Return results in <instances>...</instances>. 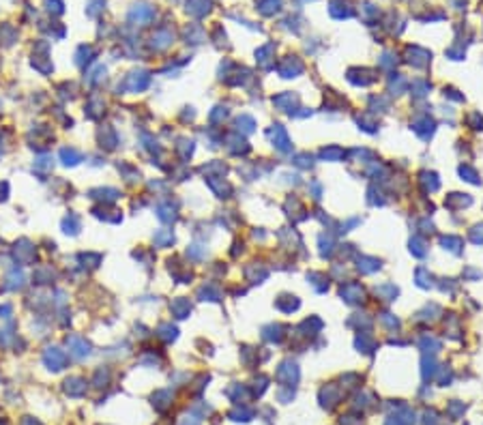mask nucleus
I'll use <instances>...</instances> for the list:
<instances>
[{
    "mask_svg": "<svg viewBox=\"0 0 483 425\" xmlns=\"http://www.w3.org/2000/svg\"><path fill=\"white\" fill-rule=\"evenodd\" d=\"M412 129L417 131L423 140H428V138L432 136V133H434V120H432L430 116H423V118H419V120H414Z\"/></svg>",
    "mask_w": 483,
    "mask_h": 425,
    "instance_id": "obj_10",
    "label": "nucleus"
},
{
    "mask_svg": "<svg viewBox=\"0 0 483 425\" xmlns=\"http://www.w3.org/2000/svg\"><path fill=\"white\" fill-rule=\"evenodd\" d=\"M60 161L65 165H77L82 161V153H77L75 148H62L60 151Z\"/></svg>",
    "mask_w": 483,
    "mask_h": 425,
    "instance_id": "obj_14",
    "label": "nucleus"
},
{
    "mask_svg": "<svg viewBox=\"0 0 483 425\" xmlns=\"http://www.w3.org/2000/svg\"><path fill=\"white\" fill-rule=\"evenodd\" d=\"M273 103H275L279 110H282V112H295L299 99H297V95H292V93H284V95H277V97L273 99Z\"/></svg>",
    "mask_w": 483,
    "mask_h": 425,
    "instance_id": "obj_8",
    "label": "nucleus"
},
{
    "mask_svg": "<svg viewBox=\"0 0 483 425\" xmlns=\"http://www.w3.org/2000/svg\"><path fill=\"white\" fill-rule=\"evenodd\" d=\"M412 86H414V91H417V93H414L417 97H423L425 93L430 91V84H425V82H414Z\"/></svg>",
    "mask_w": 483,
    "mask_h": 425,
    "instance_id": "obj_38",
    "label": "nucleus"
},
{
    "mask_svg": "<svg viewBox=\"0 0 483 425\" xmlns=\"http://www.w3.org/2000/svg\"><path fill=\"white\" fill-rule=\"evenodd\" d=\"M170 43H172V32L170 30H159L153 37V48H157V50H163V48L170 46Z\"/></svg>",
    "mask_w": 483,
    "mask_h": 425,
    "instance_id": "obj_15",
    "label": "nucleus"
},
{
    "mask_svg": "<svg viewBox=\"0 0 483 425\" xmlns=\"http://www.w3.org/2000/svg\"><path fill=\"white\" fill-rule=\"evenodd\" d=\"M421 183L425 185V189H430V192H436L438 189V178H436V174H428V172H423L421 174Z\"/></svg>",
    "mask_w": 483,
    "mask_h": 425,
    "instance_id": "obj_30",
    "label": "nucleus"
},
{
    "mask_svg": "<svg viewBox=\"0 0 483 425\" xmlns=\"http://www.w3.org/2000/svg\"><path fill=\"white\" fill-rule=\"evenodd\" d=\"M155 243L159 245V247H165V245L174 243V234H172V230H165V232H157V234H155Z\"/></svg>",
    "mask_w": 483,
    "mask_h": 425,
    "instance_id": "obj_29",
    "label": "nucleus"
},
{
    "mask_svg": "<svg viewBox=\"0 0 483 425\" xmlns=\"http://www.w3.org/2000/svg\"><path fill=\"white\" fill-rule=\"evenodd\" d=\"M219 112H213V114H211V120L213 122H217V120H221V118H226V114H228V112L226 110H223V108H217Z\"/></svg>",
    "mask_w": 483,
    "mask_h": 425,
    "instance_id": "obj_40",
    "label": "nucleus"
},
{
    "mask_svg": "<svg viewBox=\"0 0 483 425\" xmlns=\"http://www.w3.org/2000/svg\"><path fill=\"white\" fill-rule=\"evenodd\" d=\"M470 202H473V200H470L468 196L464 198L462 194H451V198L447 200V206L449 208H457V206H468Z\"/></svg>",
    "mask_w": 483,
    "mask_h": 425,
    "instance_id": "obj_25",
    "label": "nucleus"
},
{
    "mask_svg": "<svg viewBox=\"0 0 483 425\" xmlns=\"http://www.w3.org/2000/svg\"><path fill=\"white\" fill-rule=\"evenodd\" d=\"M99 140L101 142H106V148H114L116 146V133L114 131H112L110 127H103V129H101V133H99Z\"/></svg>",
    "mask_w": 483,
    "mask_h": 425,
    "instance_id": "obj_24",
    "label": "nucleus"
},
{
    "mask_svg": "<svg viewBox=\"0 0 483 425\" xmlns=\"http://www.w3.org/2000/svg\"><path fill=\"white\" fill-rule=\"evenodd\" d=\"M268 138L273 140V144L279 148V151H290V140H288V133L282 125H273L268 129Z\"/></svg>",
    "mask_w": 483,
    "mask_h": 425,
    "instance_id": "obj_4",
    "label": "nucleus"
},
{
    "mask_svg": "<svg viewBox=\"0 0 483 425\" xmlns=\"http://www.w3.org/2000/svg\"><path fill=\"white\" fill-rule=\"evenodd\" d=\"M410 251H412L414 256H419V258L428 253V249H425V243H423L421 239H412V241H410Z\"/></svg>",
    "mask_w": 483,
    "mask_h": 425,
    "instance_id": "obj_31",
    "label": "nucleus"
},
{
    "mask_svg": "<svg viewBox=\"0 0 483 425\" xmlns=\"http://www.w3.org/2000/svg\"><path fill=\"white\" fill-rule=\"evenodd\" d=\"M459 174H462V176H466V181H470V183L479 185V176H477V172H475V170H470L468 165H462V167H459Z\"/></svg>",
    "mask_w": 483,
    "mask_h": 425,
    "instance_id": "obj_35",
    "label": "nucleus"
},
{
    "mask_svg": "<svg viewBox=\"0 0 483 425\" xmlns=\"http://www.w3.org/2000/svg\"><path fill=\"white\" fill-rule=\"evenodd\" d=\"M309 282H311V286L318 290V292H324L329 286H324V284H320V282H324V275L322 273H311L309 275Z\"/></svg>",
    "mask_w": 483,
    "mask_h": 425,
    "instance_id": "obj_32",
    "label": "nucleus"
},
{
    "mask_svg": "<svg viewBox=\"0 0 483 425\" xmlns=\"http://www.w3.org/2000/svg\"><path fill=\"white\" fill-rule=\"evenodd\" d=\"M470 239H473V243H483V226H475V230L470 232Z\"/></svg>",
    "mask_w": 483,
    "mask_h": 425,
    "instance_id": "obj_37",
    "label": "nucleus"
},
{
    "mask_svg": "<svg viewBox=\"0 0 483 425\" xmlns=\"http://www.w3.org/2000/svg\"><path fill=\"white\" fill-rule=\"evenodd\" d=\"M440 243L445 245V249H449L451 253H459V251H462V245H464L462 239H459V237H451V234H449V237H443Z\"/></svg>",
    "mask_w": 483,
    "mask_h": 425,
    "instance_id": "obj_18",
    "label": "nucleus"
},
{
    "mask_svg": "<svg viewBox=\"0 0 483 425\" xmlns=\"http://www.w3.org/2000/svg\"><path fill=\"white\" fill-rule=\"evenodd\" d=\"M149 84H151V75L146 71H136V73H131L125 80V88H127V91H131V93H142Z\"/></svg>",
    "mask_w": 483,
    "mask_h": 425,
    "instance_id": "obj_2",
    "label": "nucleus"
},
{
    "mask_svg": "<svg viewBox=\"0 0 483 425\" xmlns=\"http://www.w3.org/2000/svg\"><path fill=\"white\" fill-rule=\"evenodd\" d=\"M342 296L346 299V303H361L365 292H363L361 284H346V286H342Z\"/></svg>",
    "mask_w": 483,
    "mask_h": 425,
    "instance_id": "obj_6",
    "label": "nucleus"
},
{
    "mask_svg": "<svg viewBox=\"0 0 483 425\" xmlns=\"http://www.w3.org/2000/svg\"><path fill=\"white\" fill-rule=\"evenodd\" d=\"M279 5H282V0H260L258 9H260V13H264V15H273L275 11H279Z\"/></svg>",
    "mask_w": 483,
    "mask_h": 425,
    "instance_id": "obj_23",
    "label": "nucleus"
},
{
    "mask_svg": "<svg viewBox=\"0 0 483 425\" xmlns=\"http://www.w3.org/2000/svg\"><path fill=\"white\" fill-rule=\"evenodd\" d=\"M0 316H3V318H11V305H3V307H0Z\"/></svg>",
    "mask_w": 483,
    "mask_h": 425,
    "instance_id": "obj_41",
    "label": "nucleus"
},
{
    "mask_svg": "<svg viewBox=\"0 0 483 425\" xmlns=\"http://www.w3.org/2000/svg\"><path fill=\"white\" fill-rule=\"evenodd\" d=\"M153 15H155V11H153L151 7L140 5V7H136V9H133L131 13H129V19H131V22H140V24H146V22H149Z\"/></svg>",
    "mask_w": 483,
    "mask_h": 425,
    "instance_id": "obj_11",
    "label": "nucleus"
},
{
    "mask_svg": "<svg viewBox=\"0 0 483 425\" xmlns=\"http://www.w3.org/2000/svg\"><path fill=\"white\" fill-rule=\"evenodd\" d=\"M299 165H303V167L311 165V163H307V155H301V157H299Z\"/></svg>",
    "mask_w": 483,
    "mask_h": 425,
    "instance_id": "obj_42",
    "label": "nucleus"
},
{
    "mask_svg": "<svg viewBox=\"0 0 483 425\" xmlns=\"http://www.w3.org/2000/svg\"><path fill=\"white\" fill-rule=\"evenodd\" d=\"M0 155H3V140H0Z\"/></svg>",
    "mask_w": 483,
    "mask_h": 425,
    "instance_id": "obj_43",
    "label": "nucleus"
},
{
    "mask_svg": "<svg viewBox=\"0 0 483 425\" xmlns=\"http://www.w3.org/2000/svg\"><path fill=\"white\" fill-rule=\"evenodd\" d=\"M43 361H46L50 370H62L67 365V354L60 348H48L43 352Z\"/></svg>",
    "mask_w": 483,
    "mask_h": 425,
    "instance_id": "obj_3",
    "label": "nucleus"
},
{
    "mask_svg": "<svg viewBox=\"0 0 483 425\" xmlns=\"http://www.w3.org/2000/svg\"><path fill=\"white\" fill-rule=\"evenodd\" d=\"M237 125H239V127L243 125V131H245V133H251V131H254V127H256V122H254V118H251V116L243 114V116L237 120Z\"/></svg>",
    "mask_w": 483,
    "mask_h": 425,
    "instance_id": "obj_33",
    "label": "nucleus"
},
{
    "mask_svg": "<svg viewBox=\"0 0 483 425\" xmlns=\"http://www.w3.org/2000/svg\"><path fill=\"white\" fill-rule=\"evenodd\" d=\"M200 296H211L208 301H219L221 294H219V290H217L215 286H211V284H208V286H204V288L200 290Z\"/></svg>",
    "mask_w": 483,
    "mask_h": 425,
    "instance_id": "obj_34",
    "label": "nucleus"
},
{
    "mask_svg": "<svg viewBox=\"0 0 483 425\" xmlns=\"http://www.w3.org/2000/svg\"><path fill=\"white\" fill-rule=\"evenodd\" d=\"M35 256H37V251H35V247H30L28 241H19V247H15V258H17V262L28 264V262L35 260Z\"/></svg>",
    "mask_w": 483,
    "mask_h": 425,
    "instance_id": "obj_7",
    "label": "nucleus"
},
{
    "mask_svg": "<svg viewBox=\"0 0 483 425\" xmlns=\"http://www.w3.org/2000/svg\"><path fill=\"white\" fill-rule=\"evenodd\" d=\"M22 286H24V275H22V273L17 271V268H15V271L7 277L5 288H7V290H19Z\"/></svg>",
    "mask_w": 483,
    "mask_h": 425,
    "instance_id": "obj_20",
    "label": "nucleus"
},
{
    "mask_svg": "<svg viewBox=\"0 0 483 425\" xmlns=\"http://www.w3.org/2000/svg\"><path fill=\"white\" fill-rule=\"evenodd\" d=\"M380 268V260L376 258H359V271L363 273H374Z\"/></svg>",
    "mask_w": 483,
    "mask_h": 425,
    "instance_id": "obj_22",
    "label": "nucleus"
},
{
    "mask_svg": "<svg viewBox=\"0 0 483 425\" xmlns=\"http://www.w3.org/2000/svg\"><path fill=\"white\" fill-rule=\"evenodd\" d=\"M157 217H159L161 221H165V223L174 221V219H176L174 206H172V204H159V206H157Z\"/></svg>",
    "mask_w": 483,
    "mask_h": 425,
    "instance_id": "obj_19",
    "label": "nucleus"
},
{
    "mask_svg": "<svg viewBox=\"0 0 483 425\" xmlns=\"http://www.w3.org/2000/svg\"><path fill=\"white\" fill-rule=\"evenodd\" d=\"M208 9H211L208 0H187V11L194 15H204Z\"/></svg>",
    "mask_w": 483,
    "mask_h": 425,
    "instance_id": "obj_13",
    "label": "nucleus"
},
{
    "mask_svg": "<svg viewBox=\"0 0 483 425\" xmlns=\"http://www.w3.org/2000/svg\"><path fill=\"white\" fill-rule=\"evenodd\" d=\"M120 194L116 189H93L91 192V198H97V200H103V202H114Z\"/></svg>",
    "mask_w": 483,
    "mask_h": 425,
    "instance_id": "obj_16",
    "label": "nucleus"
},
{
    "mask_svg": "<svg viewBox=\"0 0 483 425\" xmlns=\"http://www.w3.org/2000/svg\"><path fill=\"white\" fill-rule=\"evenodd\" d=\"M208 185L213 187V192H215L219 198H228V194L232 192L230 185H228V183H223V178H219V183H217L213 176H208Z\"/></svg>",
    "mask_w": 483,
    "mask_h": 425,
    "instance_id": "obj_17",
    "label": "nucleus"
},
{
    "mask_svg": "<svg viewBox=\"0 0 483 425\" xmlns=\"http://www.w3.org/2000/svg\"><path fill=\"white\" fill-rule=\"evenodd\" d=\"M62 230L67 234H77V232H80V219H77L75 215H67L62 219Z\"/></svg>",
    "mask_w": 483,
    "mask_h": 425,
    "instance_id": "obj_21",
    "label": "nucleus"
},
{
    "mask_svg": "<svg viewBox=\"0 0 483 425\" xmlns=\"http://www.w3.org/2000/svg\"><path fill=\"white\" fill-rule=\"evenodd\" d=\"M425 275H428V273H425V268H419V271H417L419 286H421V288H430V286H432V275H430V277H425Z\"/></svg>",
    "mask_w": 483,
    "mask_h": 425,
    "instance_id": "obj_36",
    "label": "nucleus"
},
{
    "mask_svg": "<svg viewBox=\"0 0 483 425\" xmlns=\"http://www.w3.org/2000/svg\"><path fill=\"white\" fill-rule=\"evenodd\" d=\"M376 294H383L385 301H393L397 296V288L393 286V284H385V286H378L376 288Z\"/></svg>",
    "mask_w": 483,
    "mask_h": 425,
    "instance_id": "obj_27",
    "label": "nucleus"
},
{
    "mask_svg": "<svg viewBox=\"0 0 483 425\" xmlns=\"http://www.w3.org/2000/svg\"><path fill=\"white\" fill-rule=\"evenodd\" d=\"M67 346H69L71 354L77 356V359H84V356L91 354V344L84 337H80V335H69V337H67Z\"/></svg>",
    "mask_w": 483,
    "mask_h": 425,
    "instance_id": "obj_1",
    "label": "nucleus"
},
{
    "mask_svg": "<svg viewBox=\"0 0 483 425\" xmlns=\"http://www.w3.org/2000/svg\"><path fill=\"white\" fill-rule=\"evenodd\" d=\"M301 71H303V62L299 58H295V56H288V58H284L282 65H279V73L284 77H297Z\"/></svg>",
    "mask_w": 483,
    "mask_h": 425,
    "instance_id": "obj_5",
    "label": "nucleus"
},
{
    "mask_svg": "<svg viewBox=\"0 0 483 425\" xmlns=\"http://www.w3.org/2000/svg\"><path fill=\"white\" fill-rule=\"evenodd\" d=\"M408 56H410V58H408L410 65H414V67H425V65L430 62V56H432V54L414 46V48H408Z\"/></svg>",
    "mask_w": 483,
    "mask_h": 425,
    "instance_id": "obj_9",
    "label": "nucleus"
},
{
    "mask_svg": "<svg viewBox=\"0 0 483 425\" xmlns=\"http://www.w3.org/2000/svg\"><path fill=\"white\" fill-rule=\"evenodd\" d=\"M157 333H159V337H163L165 342H172V339H176V329L172 327V324H161L159 329H157Z\"/></svg>",
    "mask_w": 483,
    "mask_h": 425,
    "instance_id": "obj_28",
    "label": "nucleus"
},
{
    "mask_svg": "<svg viewBox=\"0 0 483 425\" xmlns=\"http://www.w3.org/2000/svg\"><path fill=\"white\" fill-rule=\"evenodd\" d=\"M320 157L322 159H329V161H338L344 157V151L338 148V146H331V148H322L320 151Z\"/></svg>",
    "mask_w": 483,
    "mask_h": 425,
    "instance_id": "obj_26",
    "label": "nucleus"
},
{
    "mask_svg": "<svg viewBox=\"0 0 483 425\" xmlns=\"http://www.w3.org/2000/svg\"><path fill=\"white\" fill-rule=\"evenodd\" d=\"M170 309H172V314L176 318H187L189 316V311H192V305H189V301L187 299H174L172 303H170Z\"/></svg>",
    "mask_w": 483,
    "mask_h": 425,
    "instance_id": "obj_12",
    "label": "nucleus"
},
{
    "mask_svg": "<svg viewBox=\"0 0 483 425\" xmlns=\"http://www.w3.org/2000/svg\"><path fill=\"white\" fill-rule=\"evenodd\" d=\"M52 163H50V157H41L35 161V170H50Z\"/></svg>",
    "mask_w": 483,
    "mask_h": 425,
    "instance_id": "obj_39",
    "label": "nucleus"
}]
</instances>
